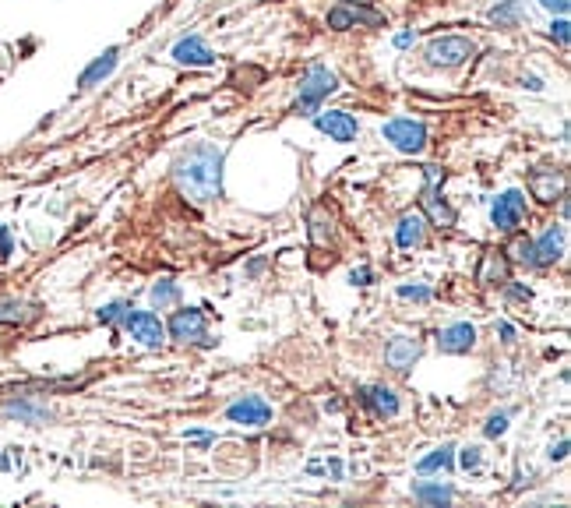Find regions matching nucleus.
Returning <instances> with one entry per match:
<instances>
[{
    "label": "nucleus",
    "instance_id": "17",
    "mask_svg": "<svg viewBox=\"0 0 571 508\" xmlns=\"http://www.w3.org/2000/svg\"><path fill=\"white\" fill-rule=\"evenodd\" d=\"M423 237H427V219H423L420 212H406V216L399 219V226H395V244H399L402 251H413V247L423 244Z\"/></svg>",
    "mask_w": 571,
    "mask_h": 508
},
{
    "label": "nucleus",
    "instance_id": "27",
    "mask_svg": "<svg viewBox=\"0 0 571 508\" xmlns=\"http://www.w3.org/2000/svg\"><path fill=\"white\" fill-rule=\"evenodd\" d=\"M127 311H131V304H127V300H113V304L99 307V322H106V325L124 322V318H127Z\"/></svg>",
    "mask_w": 571,
    "mask_h": 508
},
{
    "label": "nucleus",
    "instance_id": "33",
    "mask_svg": "<svg viewBox=\"0 0 571 508\" xmlns=\"http://www.w3.org/2000/svg\"><path fill=\"white\" fill-rule=\"evenodd\" d=\"M540 4L557 18H564V15H568V8H571V0H540Z\"/></svg>",
    "mask_w": 571,
    "mask_h": 508
},
{
    "label": "nucleus",
    "instance_id": "4",
    "mask_svg": "<svg viewBox=\"0 0 571 508\" xmlns=\"http://www.w3.org/2000/svg\"><path fill=\"white\" fill-rule=\"evenodd\" d=\"M353 25H367V29H381L385 25V15L374 8H364V4H353V0H339L332 11H328V29L346 32Z\"/></svg>",
    "mask_w": 571,
    "mask_h": 508
},
{
    "label": "nucleus",
    "instance_id": "5",
    "mask_svg": "<svg viewBox=\"0 0 571 508\" xmlns=\"http://www.w3.org/2000/svg\"><path fill=\"white\" fill-rule=\"evenodd\" d=\"M473 53H476V46H473V39H466V36H438V39H431V46H427V60L438 64V68H459V64H466Z\"/></svg>",
    "mask_w": 571,
    "mask_h": 508
},
{
    "label": "nucleus",
    "instance_id": "36",
    "mask_svg": "<svg viewBox=\"0 0 571 508\" xmlns=\"http://www.w3.org/2000/svg\"><path fill=\"white\" fill-rule=\"evenodd\" d=\"M371 269H353V276H349V283H356V286H367L371 283Z\"/></svg>",
    "mask_w": 571,
    "mask_h": 508
},
{
    "label": "nucleus",
    "instance_id": "14",
    "mask_svg": "<svg viewBox=\"0 0 571 508\" xmlns=\"http://www.w3.org/2000/svg\"><path fill=\"white\" fill-rule=\"evenodd\" d=\"M416 357H420V343L409 336H395L392 343L385 346V364L392 367V371H409V367L416 364Z\"/></svg>",
    "mask_w": 571,
    "mask_h": 508
},
{
    "label": "nucleus",
    "instance_id": "21",
    "mask_svg": "<svg viewBox=\"0 0 571 508\" xmlns=\"http://www.w3.org/2000/svg\"><path fill=\"white\" fill-rule=\"evenodd\" d=\"M522 18H526V11H522V0H501L494 11H490V22L494 25H505V29H512V25H519Z\"/></svg>",
    "mask_w": 571,
    "mask_h": 508
},
{
    "label": "nucleus",
    "instance_id": "29",
    "mask_svg": "<svg viewBox=\"0 0 571 508\" xmlns=\"http://www.w3.org/2000/svg\"><path fill=\"white\" fill-rule=\"evenodd\" d=\"M399 297H402V300H420V304H427V300H431L434 293L427 290V286H399Z\"/></svg>",
    "mask_w": 571,
    "mask_h": 508
},
{
    "label": "nucleus",
    "instance_id": "8",
    "mask_svg": "<svg viewBox=\"0 0 571 508\" xmlns=\"http://www.w3.org/2000/svg\"><path fill=\"white\" fill-rule=\"evenodd\" d=\"M314 127H318V131H325V135L332 138V142H339V145L356 142V135H360V124H356V117H353V113H346V110L314 113Z\"/></svg>",
    "mask_w": 571,
    "mask_h": 508
},
{
    "label": "nucleus",
    "instance_id": "9",
    "mask_svg": "<svg viewBox=\"0 0 571 508\" xmlns=\"http://www.w3.org/2000/svg\"><path fill=\"white\" fill-rule=\"evenodd\" d=\"M124 329L131 332V339H138L141 346H159V343H163V336H166L163 322H159L156 314H152V311H134V307L127 311Z\"/></svg>",
    "mask_w": 571,
    "mask_h": 508
},
{
    "label": "nucleus",
    "instance_id": "30",
    "mask_svg": "<svg viewBox=\"0 0 571 508\" xmlns=\"http://www.w3.org/2000/svg\"><path fill=\"white\" fill-rule=\"evenodd\" d=\"M512 258H515V262H526L529 265V258H533V240H529V237L515 240V244H512Z\"/></svg>",
    "mask_w": 571,
    "mask_h": 508
},
{
    "label": "nucleus",
    "instance_id": "26",
    "mask_svg": "<svg viewBox=\"0 0 571 508\" xmlns=\"http://www.w3.org/2000/svg\"><path fill=\"white\" fill-rule=\"evenodd\" d=\"M311 237L314 244H328V240H332V219H328L325 212H314L311 216Z\"/></svg>",
    "mask_w": 571,
    "mask_h": 508
},
{
    "label": "nucleus",
    "instance_id": "24",
    "mask_svg": "<svg viewBox=\"0 0 571 508\" xmlns=\"http://www.w3.org/2000/svg\"><path fill=\"white\" fill-rule=\"evenodd\" d=\"M8 413L18 420H25V424H43V420H50V410L46 406H36V403H8Z\"/></svg>",
    "mask_w": 571,
    "mask_h": 508
},
{
    "label": "nucleus",
    "instance_id": "25",
    "mask_svg": "<svg viewBox=\"0 0 571 508\" xmlns=\"http://www.w3.org/2000/svg\"><path fill=\"white\" fill-rule=\"evenodd\" d=\"M180 300V286L173 283V279H159L156 286H152V304L163 311V307H170V304H177Z\"/></svg>",
    "mask_w": 571,
    "mask_h": 508
},
{
    "label": "nucleus",
    "instance_id": "35",
    "mask_svg": "<svg viewBox=\"0 0 571 508\" xmlns=\"http://www.w3.org/2000/svg\"><path fill=\"white\" fill-rule=\"evenodd\" d=\"M8 254H11V230L0 226V258H8Z\"/></svg>",
    "mask_w": 571,
    "mask_h": 508
},
{
    "label": "nucleus",
    "instance_id": "10",
    "mask_svg": "<svg viewBox=\"0 0 571 508\" xmlns=\"http://www.w3.org/2000/svg\"><path fill=\"white\" fill-rule=\"evenodd\" d=\"M445 180V173L438 166H427V195H423V209L431 212V219L438 226H455V209L441 198L438 184Z\"/></svg>",
    "mask_w": 571,
    "mask_h": 508
},
{
    "label": "nucleus",
    "instance_id": "2",
    "mask_svg": "<svg viewBox=\"0 0 571 508\" xmlns=\"http://www.w3.org/2000/svg\"><path fill=\"white\" fill-rule=\"evenodd\" d=\"M335 89H339V78H335L328 68H321V64H314V68L304 75V82H300L297 113H304V117H314V113L321 110V103H325V99L332 96Z\"/></svg>",
    "mask_w": 571,
    "mask_h": 508
},
{
    "label": "nucleus",
    "instance_id": "31",
    "mask_svg": "<svg viewBox=\"0 0 571 508\" xmlns=\"http://www.w3.org/2000/svg\"><path fill=\"white\" fill-rule=\"evenodd\" d=\"M505 431H508V413H494L487 420V438H501Z\"/></svg>",
    "mask_w": 571,
    "mask_h": 508
},
{
    "label": "nucleus",
    "instance_id": "38",
    "mask_svg": "<svg viewBox=\"0 0 571 508\" xmlns=\"http://www.w3.org/2000/svg\"><path fill=\"white\" fill-rule=\"evenodd\" d=\"M497 332H501V339H505V343H512V339H515V329H512V325H505V322L497 325Z\"/></svg>",
    "mask_w": 571,
    "mask_h": 508
},
{
    "label": "nucleus",
    "instance_id": "15",
    "mask_svg": "<svg viewBox=\"0 0 571 508\" xmlns=\"http://www.w3.org/2000/svg\"><path fill=\"white\" fill-rule=\"evenodd\" d=\"M438 346L445 353H469L476 346V329L469 322H455L438 332Z\"/></svg>",
    "mask_w": 571,
    "mask_h": 508
},
{
    "label": "nucleus",
    "instance_id": "13",
    "mask_svg": "<svg viewBox=\"0 0 571 508\" xmlns=\"http://www.w3.org/2000/svg\"><path fill=\"white\" fill-rule=\"evenodd\" d=\"M360 403L374 413V417H395L399 413V396L385 385H364L360 389Z\"/></svg>",
    "mask_w": 571,
    "mask_h": 508
},
{
    "label": "nucleus",
    "instance_id": "7",
    "mask_svg": "<svg viewBox=\"0 0 571 508\" xmlns=\"http://www.w3.org/2000/svg\"><path fill=\"white\" fill-rule=\"evenodd\" d=\"M170 336L177 339V343H205L212 346V339H208L205 332V314H201V307H184V311H177L170 318Z\"/></svg>",
    "mask_w": 571,
    "mask_h": 508
},
{
    "label": "nucleus",
    "instance_id": "11",
    "mask_svg": "<svg viewBox=\"0 0 571 508\" xmlns=\"http://www.w3.org/2000/svg\"><path fill=\"white\" fill-rule=\"evenodd\" d=\"M226 417H230L233 424H244V427H265L268 420H272V406H268L261 396H244L226 410Z\"/></svg>",
    "mask_w": 571,
    "mask_h": 508
},
{
    "label": "nucleus",
    "instance_id": "18",
    "mask_svg": "<svg viewBox=\"0 0 571 508\" xmlns=\"http://www.w3.org/2000/svg\"><path fill=\"white\" fill-rule=\"evenodd\" d=\"M117 64H120V50H117V46H110V50H106L103 57H96V60H92V64H89V68L82 71L78 85H82V89H92V85H99V82H103V78H110Z\"/></svg>",
    "mask_w": 571,
    "mask_h": 508
},
{
    "label": "nucleus",
    "instance_id": "12",
    "mask_svg": "<svg viewBox=\"0 0 571 508\" xmlns=\"http://www.w3.org/2000/svg\"><path fill=\"white\" fill-rule=\"evenodd\" d=\"M173 60H180V64H187V68H212V64H216V53L208 50L198 36H187L173 46Z\"/></svg>",
    "mask_w": 571,
    "mask_h": 508
},
{
    "label": "nucleus",
    "instance_id": "22",
    "mask_svg": "<svg viewBox=\"0 0 571 508\" xmlns=\"http://www.w3.org/2000/svg\"><path fill=\"white\" fill-rule=\"evenodd\" d=\"M452 463H455V445H441V449H434L431 456H423L420 463H416V470L434 473V470H448Z\"/></svg>",
    "mask_w": 571,
    "mask_h": 508
},
{
    "label": "nucleus",
    "instance_id": "3",
    "mask_svg": "<svg viewBox=\"0 0 571 508\" xmlns=\"http://www.w3.org/2000/svg\"><path fill=\"white\" fill-rule=\"evenodd\" d=\"M381 135L392 149L406 152V156H420L427 149V124L423 120H413V117H395L381 127Z\"/></svg>",
    "mask_w": 571,
    "mask_h": 508
},
{
    "label": "nucleus",
    "instance_id": "19",
    "mask_svg": "<svg viewBox=\"0 0 571 508\" xmlns=\"http://www.w3.org/2000/svg\"><path fill=\"white\" fill-rule=\"evenodd\" d=\"M529 187H533V195L540 198V202H554V198H561V191H564V180H561V173H554V170H533L529 173Z\"/></svg>",
    "mask_w": 571,
    "mask_h": 508
},
{
    "label": "nucleus",
    "instance_id": "23",
    "mask_svg": "<svg viewBox=\"0 0 571 508\" xmlns=\"http://www.w3.org/2000/svg\"><path fill=\"white\" fill-rule=\"evenodd\" d=\"M36 314V304H25V300H0V322H29Z\"/></svg>",
    "mask_w": 571,
    "mask_h": 508
},
{
    "label": "nucleus",
    "instance_id": "37",
    "mask_svg": "<svg viewBox=\"0 0 571 508\" xmlns=\"http://www.w3.org/2000/svg\"><path fill=\"white\" fill-rule=\"evenodd\" d=\"M409 43H413V32H399V36H395V46H399V50H406Z\"/></svg>",
    "mask_w": 571,
    "mask_h": 508
},
{
    "label": "nucleus",
    "instance_id": "28",
    "mask_svg": "<svg viewBox=\"0 0 571 508\" xmlns=\"http://www.w3.org/2000/svg\"><path fill=\"white\" fill-rule=\"evenodd\" d=\"M483 449H476V445H469V449H462L459 452V463H462V470L466 473H480L483 470V456H480Z\"/></svg>",
    "mask_w": 571,
    "mask_h": 508
},
{
    "label": "nucleus",
    "instance_id": "6",
    "mask_svg": "<svg viewBox=\"0 0 571 508\" xmlns=\"http://www.w3.org/2000/svg\"><path fill=\"white\" fill-rule=\"evenodd\" d=\"M490 223L501 233H515L522 223H526V195L522 191H505L497 198L494 209H490Z\"/></svg>",
    "mask_w": 571,
    "mask_h": 508
},
{
    "label": "nucleus",
    "instance_id": "34",
    "mask_svg": "<svg viewBox=\"0 0 571 508\" xmlns=\"http://www.w3.org/2000/svg\"><path fill=\"white\" fill-rule=\"evenodd\" d=\"M547 456H550V463H561V459L568 456V438H564V441H557V445H550V452H547Z\"/></svg>",
    "mask_w": 571,
    "mask_h": 508
},
{
    "label": "nucleus",
    "instance_id": "20",
    "mask_svg": "<svg viewBox=\"0 0 571 508\" xmlns=\"http://www.w3.org/2000/svg\"><path fill=\"white\" fill-rule=\"evenodd\" d=\"M413 498L423 505H452L455 491L448 484H413Z\"/></svg>",
    "mask_w": 571,
    "mask_h": 508
},
{
    "label": "nucleus",
    "instance_id": "16",
    "mask_svg": "<svg viewBox=\"0 0 571 508\" xmlns=\"http://www.w3.org/2000/svg\"><path fill=\"white\" fill-rule=\"evenodd\" d=\"M561 251H564V226H550V230L533 244L529 265H554L557 258H561Z\"/></svg>",
    "mask_w": 571,
    "mask_h": 508
},
{
    "label": "nucleus",
    "instance_id": "1",
    "mask_svg": "<svg viewBox=\"0 0 571 508\" xmlns=\"http://www.w3.org/2000/svg\"><path fill=\"white\" fill-rule=\"evenodd\" d=\"M223 163V149H216L212 142H198L173 159V184L194 205L219 202L223 198Z\"/></svg>",
    "mask_w": 571,
    "mask_h": 508
},
{
    "label": "nucleus",
    "instance_id": "32",
    "mask_svg": "<svg viewBox=\"0 0 571 508\" xmlns=\"http://www.w3.org/2000/svg\"><path fill=\"white\" fill-rule=\"evenodd\" d=\"M550 36L557 39V43L561 46H568L571 43V32H568V22H564V18H557L554 25H550Z\"/></svg>",
    "mask_w": 571,
    "mask_h": 508
}]
</instances>
